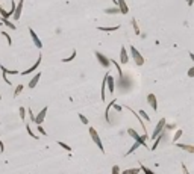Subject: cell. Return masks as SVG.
Returning a JSON list of instances; mask_svg holds the SVG:
<instances>
[{"mask_svg":"<svg viewBox=\"0 0 194 174\" xmlns=\"http://www.w3.org/2000/svg\"><path fill=\"white\" fill-rule=\"evenodd\" d=\"M165 124H167L165 118H161L159 121H158V124L155 126V130H153V133H152V139H153V141L158 138L161 133H164V130H165Z\"/></svg>","mask_w":194,"mask_h":174,"instance_id":"cell-1","label":"cell"},{"mask_svg":"<svg viewBox=\"0 0 194 174\" xmlns=\"http://www.w3.org/2000/svg\"><path fill=\"white\" fill-rule=\"evenodd\" d=\"M94 55H96V58H97V61H99V64L102 65L103 68H105V70H109V67H111V59L106 58L102 52H96Z\"/></svg>","mask_w":194,"mask_h":174,"instance_id":"cell-2","label":"cell"},{"mask_svg":"<svg viewBox=\"0 0 194 174\" xmlns=\"http://www.w3.org/2000/svg\"><path fill=\"white\" fill-rule=\"evenodd\" d=\"M88 132H90V136H91V139L96 142V145L99 147V150L105 151V149H103V142H102V139H100V136H99V133L96 132V129L90 127V129H88Z\"/></svg>","mask_w":194,"mask_h":174,"instance_id":"cell-3","label":"cell"},{"mask_svg":"<svg viewBox=\"0 0 194 174\" xmlns=\"http://www.w3.org/2000/svg\"><path fill=\"white\" fill-rule=\"evenodd\" d=\"M130 55H132V58H134V61H135V64H137L138 67H141V65L144 64V58H143V55H141L134 46L130 47Z\"/></svg>","mask_w":194,"mask_h":174,"instance_id":"cell-4","label":"cell"},{"mask_svg":"<svg viewBox=\"0 0 194 174\" xmlns=\"http://www.w3.org/2000/svg\"><path fill=\"white\" fill-rule=\"evenodd\" d=\"M41 59H43V55H40V56L36 58V61H35V64H34V65H32V67H31L29 70H24V71L21 73V74H23V76H27V74H31V73H34V71H36V70L40 68V64H41Z\"/></svg>","mask_w":194,"mask_h":174,"instance_id":"cell-5","label":"cell"},{"mask_svg":"<svg viewBox=\"0 0 194 174\" xmlns=\"http://www.w3.org/2000/svg\"><path fill=\"white\" fill-rule=\"evenodd\" d=\"M29 34H31V38H32L34 44L36 46V48H43V43H41V39L38 38V35L35 34V30L32 29V27H29Z\"/></svg>","mask_w":194,"mask_h":174,"instance_id":"cell-6","label":"cell"},{"mask_svg":"<svg viewBox=\"0 0 194 174\" xmlns=\"http://www.w3.org/2000/svg\"><path fill=\"white\" fill-rule=\"evenodd\" d=\"M147 103L153 111H158V100L155 94H147Z\"/></svg>","mask_w":194,"mask_h":174,"instance_id":"cell-7","label":"cell"},{"mask_svg":"<svg viewBox=\"0 0 194 174\" xmlns=\"http://www.w3.org/2000/svg\"><path fill=\"white\" fill-rule=\"evenodd\" d=\"M23 5H24V0H18V6L15 8V12H14V20L18 21L20 20V15H21V11H23Z\"/></svg>","mask_w":194,"mask_h":174,"instance_id":"cell-8","label":"cell"},{"mask_svg":"<svg viewBox=\"0 0 194 174\" xmlns=\"http://www.w3.org/2000/svg\"><path fill=\"white\" fill-rule=\"evenodd\" d=\"M46 114H47V106H44V108L40 111V114L35 117V123H36V124H43V121H44V118H46Z\"/></svg>","mask_w":194,"mask_h":174,"instance_id":"cell-9","label":"cell"},{"mask_svg":"<svg viewBox=\"0 0 194 174\" xmlns=\"http://www.w3.org/2000/svg\"><path fill=\"white\" fill-rule=\"evenodd\" d=\"M127 62H129V58H127V50H126V47L123 46V47H121V50H120V64L126 65Z\"/></svg>","mask_w":194,"mask_h":174,"instance_id":"cell-10","label":"cell"},{"mask_svg":"<svg viewBox=\"0 0 194 174\" xmlns=\"http://www.w3.org/2000/svg\"><path fill=\"white\" fill-rule=\"evenodd\" d=\"M106 86H108V89H109V93L114 94L115 93V79L109 74L108 76V82H106Z\"/></svg>","mask_w":194,"mask_h":174,"instance_id":"cell-11","label":"cell"},{"mask_svg":"<svg viewBox=\"0 0 194 174\" xmlns=\"http://www.w3.org/2000/svg\"><path fill=\"white\" fill-rule=\"evenodd\" d=\"M174 144H176V147H179V149H182V150L194 154V145H190V144H181V142H174Z\"/></svg>","mask_w":194,"mask_h":174,"instance_id":"cell-12","label":"cell"},{"mask_svg":"<svg viewBox=\"0 0 194 174\" xmlns=\"http://www.w3.org/2000/svg\"><path fill=\"white\" fill-rule=\"evenodd\" d=\"M117 6L120 8V11H121V14H127L129 12V8H127V3H126V0H118L117 2Z\"/></svg>","mask_w":194,"mask_h":174,"instance_id":"cell-13","label":"cell"},{"mask_svg":"<svg viewBox=\"0 0 194 174\" xmlns=\"http://www.w3.org/2000/svg\"><path fill=\"white\" fill-rule=\"evenodd\" d=\"M108 76H109V73H106V76L103 77V82H102V94H100V98H102V100L106 98V82H108Z\"/></svg>","mask_w":194,"mask_h":174,"instance_id":"cell-14","label":"cell"},{"mask_svg":"<svg viewBox=\"0 0 194 174\" xmlns=\"http://www.w3.org/2000/svg\"><path fill=\"white\" fill-rule=\"evenodd\" d=\"M97 29L102 30V32H115V30L120 29V26H99Z\"/></svg>","mask_w":194,"mask_h":174,"instance_id":"cell-15","label":"cell"},{"mask_svg":"<svg viewBox=\"0 0 194 174\" xmlns=\"http://www.w3.org/2000/svg\"><path fill=\"white\" fill-rule=\"evenodd\" d=\"M41 79V73H36L34 77L31 79V82H29V88H35L36 86V83H38V80Z\"/></svg>","mask_w":194,"mask_h":174,"instance_id":"cell-16","label":"cell"},{"mask_svg":"<svg viewBox=\"0 0 194 174\" xmlns=\"http://www.w3.org/2000/svg\"><path fill=\"white\" fill-rule=\"evenodd\" d=\"M127 135H129L130 138H134V139H135V141H138V139L141 138V136L138 135V132H137V130H135V129H127Z\"/></svg>","mask_w":194,"mask_h":174,"instance_id":"cell-17","label":"cell"},{"mask_svg":"<svg viewBox=\"0 0 194 174\" xmlns=\"http://www.w3.org/2000/svg\"><path fill=\"white\" fill-rule=\"evenodd\" d=\"M111 64H114L115 65V70H117V73H118V77L121 79V77H123V71H121V68H120V64H118L115 59H111Z\"/></svg>","mask_w":194,"mask_h":174,"instance_id":"cell-18","label":"cell"},{"mask_svg":"<svg viewBox=\"0 0 194 174\" xmlns=\"http://www.w3.org/2000/svg\"><path fill=\"white\" fill-rule=\"evenodd\" d=\"M0 70H2V73L6 74V76H8V74H18L17 70H8L6 67H3V65H0Z\"/></svg>","mask_w":194,"mask_h":174,"instance_id":"cell-19","label":"cell"},{"mask_svg":"<svg viewBox=\"0 0 194 174\" xmlns=\"http://www.w3.org/2000/svg\"><path fill=\"white\" fill-rule=\"evenodd\" d=\"M114 104H115V100H112L111 103L106 106V109H105V120H106L108 123H109V109H111V106H114Z\"/></svg>","mask_w":194,"mask_h":174,"instance_id":"cell-20","label":"cell"},{"mask_svg":"<svg viewBox=\"0 0 194 174\" xmlns=\"http://www.w3.org/2000/svg\"><path fill=\"white\" fill-rule=\"evenodd\" d=\"M140 145H141V142H140V141H135V144H134V145H132V147H130V149L127 150V153H126L125 156H129V154H132V153H134V151L137 150V149L140 147Z\"/></svg>","mask_w":194,"mask_h":174,"instance_id":"cell-21","label":"cell"},{"mask_svg":"<svg viewBox=\"0 0 194 174\" xmlns=\"http://www.w3.org/2000/svg\"><path fill=\"white\" fill-rule=\"evenodd\" d=\"M105 14H121V11H120V8L118 6H115V8H108V9H105Z\"/></svg>","mask_w":194,"mask_h":174,"instance_id":"cell-22","label":"cell"},{"mask_svg":"<svg viewBox=\"0 0 194 174\" xmlns=\"http://www.w3.org/2000/svg\"><path fill=\"white\" fill-rule=\"evenodd\" d=\"M2 23L6 24V26H8V27H9L11 30H15V24L12 23V21H9L8 18H3V17H2Z\"/></svg>","mask_w":194,"mask_h":174,"instance_id":"cell-23","label":"cell"},{"mask_svg":"<svg viewBox=\"0 0 194 174\" xmlns=\"http://www.w3.org/2000/svg\"><path fill=\"white\" fill-rule=\"evenodd\" d=\"M129 111H130V112H132L134 115L137 117V120H138V121H140V124H141V127H143V130H146V124H144V123H143V120L140 118V114H138V112H135L134 109H130V108H129Z\"/></svg>","mask_w":194,"mask_h":174,"instance_id":"cell-24","label":"cell"},{"mask_svg":"<svg viewBox=\"0 0 194 174\" xmlns=\"http://www.w3.org/2000/svg\"><path fill=\"white\" fill-rule=\"evenodd\" d=\"M140 171H141V167H140V168H130V170H126V171H123L121 174H140Z\"/></svg>","mask_w":194,"mask_h":174,"instance_id":"cell-25","label":"cell"},{"mask_svg":"<svg viewBox=\"0 0 194 174\" xmlns=\"http://www.w3.org/2000/svg\"><path fill=\"white\" fill-rule=\"evenodd\" d=\"M162 138H164V133H161L159 136L155 139V142H153V145H152V150H156V147H158V144H159L161 141H162Z\"/></svg>","mask_w":194,"mask_h":174,"instance_id":"cell-26","label":"cell"},{"mask_svg":"<svg viewBox=\"0 0 194 174\" xmlns=\"http://www.w3.org/2000/svg\"><path fill=\"white\" fill-rule=\"evenodd\" d=\"M26 130H27V133L31 135V138H34V139H38V135H35V133H34V130L31 129V124H26Z\"/></svg>","mask_w":194,"mask_h":174,"instance_id":"cell-27","label":"cell"},{"mask_svg":"<svg viewBox=\"0 0 194 174\" xmlns=\"http://www.w3.org/2000/svg\"><path fill=\"white\" fill-rule=\"evenodd\" d=\"M182 130H176V133H174V136H173V142H177L179 141V138L182 136Z\"/></svg>","mask_w":194,"mask_h":174,"instance_id":"cell-28","label":"cell"},{"mask_svg":"<svg viewBox=\"0 0 194 174\" xmlns=\"http://www.w3.org/2000/svg\"><path fill=\"white\" fill-rule=\"evenodd\" d=\"M21 91H23V85H18V86L15 88V91H14V97H18V95L21 94Z\"/></svg>","mask_w":194,"mask_h":174,"instance_id":"cell-29","label":"cell"},{"mask_svg":"<svg viewBox=\"0 0 194 174\" xmlns=\"http://www.w3.org/2000/svg\"><path fill=\"white\" fill-rule=\"evenodd\" d=\"M74 58H76V50H73V53L70 55L69 58H64V59H62V62H70V61H73Z\"/></svg>","mask_w":194,"mask_h":174,"instance_id":"cell-30","label":"cell"},{"mask_svg":"<svg viewBox=\"0 0 194 174\" xmlns=\"http://www.w3.org/2000/svg\"><path fill=\"white\" fill-rule=\"evenodd\" d=\"M58 145H61L64 150H67V151H71V147L70 145H67L65 142H62V141H58Z\"/></svg>","mask_w":194,"mask_h":174,"instance_id":"cell-31","label":"cell"},{"mask_svg":"<svg viewBox=\"0 0 194 174\" xmlns=\"http://www.w3.org/2000/svg\"><path fill=\"white\" fill-rule=\"evenodd\" d=\"M138 114H140V117H141V118H144L146 121H150V118H149V115H147V114H146V111H143V109H140V112H138Z\"/></svg>","mask_w":194,"mask_h":174,"instance_id":"cell-32","label":"cell"},{"mask_svg":"<svg viewBox=\"0 0 194 174\" xmlns=\"http://www.w3.org/2000/svg\"><path fill=\"white\" fill-rule=\"evenodd\" d=\"M0 35H3L5 38H6V41H8V44L9 46H12V38L9 36V34H6V32H0Z\"/></svg>","mask_w":194,"mask_h":174,"instance_id":"cell-33","label":"cell"},{"mask_svg":"<svg viewBox=\"0 0 194 174\" xmlns=\"http://www.w3.org/2000/svg\"><path fill=\"white\" fill-rule=\"evenodd\" d=\"M132 26H134V30H135V34L140 35V27H138V23H137V20H135V18L132 20Z\"/></svg>","mask_w":194,"mask_h":174,"instance_id":"cell-34","label":"cell"},{"mask_svg":"<svg viewBox=\"0 0 194 174\" xmlns=\"http://www.w3.org/2000/svg\"><path fill=\"white\" fill-rule=\"evenodd\" d=\"M0 15H2L3 18H9V17H11V15H9V12H6L3 8H2V6H0Z\"/></svg>","mask_w":194,"mask_h":174,"instance_id":"cell-35","label":"cell"},{"mask_svg":"<svg viewBox=\"0 0 194 174\" xmlns=\"http://www.w3.org/2000/svg\"><path fill=\"white\" fill-rule=\"evenodd\" d=\"M15 8H17V5H15V2H14V0H12L11 2V9H9V15H14V12H15Z\"/></svg>","mask_w":194,"mask_h":174,"instance_id":"cell-36","label":"cell"},{"mask_svg":"<svg viewBox=\"0 0 194 174\" xmlns=\"http://www.w3.org/2000/svg\"><path fill=\"white\" fill-rule=\"evenodd\" d=\"M36 130H38V132H40V135H43V136H46V135H47V132L44 130V129H43V126H41V124H38V129H36Z\"/></svg>","mask_w":194,"mask_h":174,"instance_id":"cell-37","label":"cell"},{"mask_svg":"<svg viewBox=\"0 0 194 174\" xmlns=\"http://www.w3.org/2000/svg\"><path fill=\"white\" fill-rule=\"evenodd\" d=\"M140 167H141V171H144V174H155L150 168H146V167H143V165H140Z\"/></svg>","mask_w":194,"mask_h":174,"instance_id":"cell-38","label":"cell"},{"mask_svg":"<svg viewBox=\"0 0 194 174\" xmlns=\"http://www.w3.org/2000/svg\"><path fill=\"white\" fill-rule=\"evenodd\" d=\"M79 118H80V121H82L83 124H88V118L83 115V114H79Z\"/></svg>","mask_w":194,"mask_h":174,"instance_id":"cell-39","label":"cell"},{"mask_svg":"<svg viewBox=\"0 0 194 174\" xmlns=\"http://www.w3.org/2000/svg\"><path fill=\"white\" fill-rule=\"evenodd\" d=\"M20 118H21V120H26V109H24V108H20Z\"/></svg>","mask_w":194,"mask_h":174,"instance_id":"cell-40","label":"cell"},{"mask_svg":"<svg viewBox=\"0 0 194 174\" xmlns=\"http://www.w3.org/2000/svg\"><path fill=\"white\" fill-rule=\"evenodd\" d=\"M112 174H121L120 173V167L114 165V167H112Z\"/></svg>","mask_w":194,"mask_h":174,"instance_id":"cell-41","label":"cell"},{"mask_svg":"<svg viewBox=\"0 0 194 174\" xmlns=\"http://www.w3.org/2000/svg\"><path fill=\"white\" fill-rule=\"evenodd\" d=\"M176 129V124H165V130H173Z\"/></svg>","mask_w":194,"mask_h":174,"instance_id":"cell-42","label":"cell"},{"mask_svg":"<svg viewBox=\"0 0 194 174\" xmlns=\"http://www.w3.org/2000/svg\"><path fill=\"white\" fill-rule=\"evenodd\" d=\"M27 112H29V117H31V121H35V117H36V115H35V114L32 112V111H31V109H29Z\"/></svg>","mask_w":194,"mask_h":174,"instance_id":"cell-43","label":"cell"},{"mask_svg":"<svg viewBox=\"0 0 194 174\" xmlns=\"http://www.w3.org/2000/svg\"><path fill=\"white\" fill-rule=\"evenodd\" d=\"M188 77H194V67L188 70Z\"/></svg>","mask_w":194,"mask_h":174,"instance_id":"cell-44","label":"cell"},{"mask_svg":"<svg viewBox=\"0 0 194 174\" xmlns=\"http://www.w3.org/2000/svg\"><path fill=\"white\" fill-rule=\"evenodd\" d=\"M3 80L6 82L8 85H11V83H12V82H9V79H8V76H6V74H3Z\"/></svg>","mask_w":194,"mask_h":174,"instance_id":"cell-45","label":"cell"},{"mask_svg":"<svg viewBox=\"0 0 194 174\" xmlns=\"http://www.w3.org/2000/svg\"><path fill=\"white\" fill-rule=\"evenodd\" d=\"M181 167H182V171H183V174H190V173H188V170H187V167H185V163H182Z\"/></svg>","mask_w":194,"mask_h":174,"instance_id":"cell-46","label":"cell"},{"mask_svg":"<svg viewBox=\"0 0 194 174\" xmlns=\"http://www.w3.org/2000/svg\"><path fill=\"white\" fill-rule=\"evenodd\" d=\"M0 151H5V145H3V142H2V139H0Z\"/></svg>","mask_w":194,"mask_h":174,"instance_id":"cell-47","label":"cell"},{"mask_svg":"<svg viewBox=\"0 0 194 174\" xmlns=\"http://www.w3.org/2000/svg\"><path fill=\"white\" fill-rule=\"evenodd\" d=\"M187 3H188V6H191V5L194 3V0H187Z\"/></svg>","mask_w":194,"mask_h":174,"instance_id":"cell-48","label":"cell"},{"mask_svg":"<svg viewBox=\"0 0 194 174\" xmlns=\"http://www.w3.org/2000/svg\"><path fill=\"white\" fill-rule=\"evenodd\" d=\"M190 58H191V61L194 62V53H193V52H190Z\"/></svg>","mask_w":194,"mask_h":174,"instance_id":"cell-49","label":"cell"},{"mask_svg":"<svg viewBox=\"0 0 194 174\" xmlns=\"http://www.w3.org/2000/svg\"><path fill=\"white\" fill-rule=\"evenodd\" d=\"M112 2H114V3H115V6H117V2H118V0H112Z\"/></svg>","mask_w":194,"mask_h":174,"instance_id":"cell-50","label":"cell"},{"mask_svg":"<svg viewBox=\"0 0 194 174\" xmlns=\"http://www.w3.org/2000/svg\"><path fill=\"white\" fill-rule=\"evenodd\" d=\"M0 100H2V95H0Z\"/></svg>","mask_w":194,"mask_h":174,"instance_id":"cell-51","label":"cell"},{"mask_svg":"<svg viewBox=\"0 0 194 174\" xmlns=\"http://www.w3.org/2000/svg\"><path fill=\"white\" fill-rule=\"evenodd\" d=\"M0 124H2V123H0Z\"/></svg>","mask_w":194,"mask_h":174,"instance_id":"cell-52","label":"cell"}]
</instances>
